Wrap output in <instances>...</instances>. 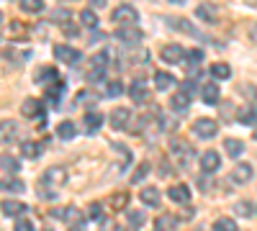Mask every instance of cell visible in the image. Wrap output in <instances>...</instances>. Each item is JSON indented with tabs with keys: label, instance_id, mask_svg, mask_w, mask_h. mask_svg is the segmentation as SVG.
Returning a JSON list of instances; mask_svg holds the SVG:
<instances>
[{
	"label": "cell",
	"instance_id": "e575fe53",
	"mask_svg": "<svg viewBox=\"0 0 257 231\" xmlns=\"http://www.w3.org/2000/svg\"><path fill=\"white\" fill-rule=\"evenodd\" d=\"M3 190L6 193H24L26 185L21 182V180H3Z\"/></svg>",
	"mask_w": 257,
	"mask_h": 231
},
{
	"label": "cell",
	"instance_id": "ab89813d",
	"mask_svg": "<svg viewBox=\"0 0 257 231\" xmlns=\"http://www.w3.org/2000/svg\"><path fill=\"white\" fill-rule=\"evenodd\" d=\"M178 226V221L173 218V216H162L160 221H157V228L160 231H170V228H175Z\"/></svg>",
	"mask_w": 257,
	"mask_h": 231
},
{
	"label": "cell",
	"instance_id": "4316f807",
	"mask_svg": "<svg viewBox=\"0 0 257 231\" xmlns=\"http://www.w3.org/2000/svg\"><path fill=\"white\" fill-rule=\"evenodd\" d=\"M211 75H213V80H229L231 67L226 65V62H216V65H211Z\"/></svg>",
	"mask_w": 257,
	"mask_h": 231
},
{
	"label": "cell",
	"instance_id": "603a6c76",
	"mask_svg": "<svg viewBox=\"0 0 257 231\" xmlns=\"http://www.w3.org/2000/svg\"><path fill=\"white\" fill-rule=\"evenodd\" d=\"M54 216L57 218H62V221H67V223H80L82 218H80V211L75 205H67V208H62V211H54Z\"/></svg>",
	"mask_w": 257,
	"mask_h": 231
},
{
	"label": "cell",
	"instance_id": "f6af8a7d",
	"mask_svg": "<svg viewBox=\"0 0 257 231\" xmlns=\"http://www.w3.org/2000/svg\"><path fill=\"white\" fill-rule=\"evenodd\" d=\"M103 75H105V70H95V67H90V72L85 75V80H88V82H100Z\"/></svg>",
	"mask_w": 257,
	"mask_h": 231
},
{
	"label": "cell",
	"instance_id": "9c48e42d",
	"mask_svg": "<svg viewBox=\"0 0 257 231\" xmlns=\"http://www.w3.org/2000/svg\"><path fill=\"white\" fill-rule=\"evenodd\" d=\"M128 98H132L134 103H147V98H149V88H147V80L137 77V80L132 82V88H128Z\"/></svg>",
	"mask_w": 257,
	"mask_h": 231
},
{
	"label": "cell",
	"instance_id": "7c38bea8",
	"mask_svg": "<svg viewBox=\"0 0 257 231\" xmlns=\"http://www.w3.org/2000/svg\"><path fill=\"white\" fill-rule=\"evenodd\" d=\"M21 113H24L26 118H41L44 116V106H41L36 98H26L24 103H21Z\"/></svg>",
	"mask_w": 257,
	"mask_h": 231
},
{
	"label": "cell",
	"instance_id": "9f6ffc18",
	"mask_svg": "<svg viewBox=\"0 0 257 231\" xmlns=\"http://www.w3.org/2000/svg\"><path fill=\"white\" fill-rule=\"evenodd\" d=\"M157 231H160V228H157Z\"/></svg>",
	"mask_w": 257,
	"mask_h": 231
},
{
	"label": "cell",
	"instance_id": "ba28073f",
	"mask_svg": "<svg viewBox=\"0 0 257 231\" xmlns=\"http://www.w3.org/2000/svg\"><path fill=\"white\" fill-rule=\"evenodd\" d=\"M252 175H254L252 164H247V162H239L237 167H234V172H231L229 177H231V182H234V185H247V182L252 180Z\"/></svg>",
	"mask_w": 257,
	"mask_h": 231
},
{
	"label": "cell",
	"instance_id": "ffe728a7",
	"mask_svg": "<svg viewBox=\"0 0 257 231\" xmlns=\"http://www.w3.org/2000/svg\"><path fill=\"white\" fill-rule=\"evenodd\" d=\"M170 108H173L175 113H183V111H188L190 108V95L188 93H175L173 98H170Z\"/></svg>",
	"mask_w": 257,
	"mask_h": 231
},
{
	"label": "cell",
	"instance_id": "1f68e13d",
	"mask_svg": "<svg viewBox=\"0 0 257 231\" xmlns=\"http://www.w3.org/2000/svg\"><path fill=\"white\" fill-rule=\"evenodd\" d=\"M213 231H239V228H237V221L234 218H216Z\"/></svg>",
	"mask_w": 257,
	"mask_h": 231
},
{
	"label": "cell",
	"instance_id": "cb8c5ba5",
	"mask_svg": "<svg viewBox=\"0 0 257 231\" xmlns=\"http://www.w3.org/2000/svg\"><path fill=\"white\" fill-rule=\"evenodd\" d=\"M139 198H142V203H147V205H160V190H157V187H152V185H149V187H144V190L139 193Z\"/></svg>",
	"mask_w": 257,
	"mask_h": 231
},
{
	"label": "cell",
	"instance_id": "5b68a950",
	"mask_svg": "<svg viewBox=\"0 0 257 231\" xmlns=\"http://www.w3.org/2000/svg\"><path fill=\"white\" fill-rule=\"evenodd\" d=\"M185 49L180 44H165L162 52H160V59L167 62V65H178V62H185Z\"/></svg>",
	"mask_w": 257,
	"mask_h": 231
},
{
	"label": "cell",
	"instance_id": "9a60e30c",
	"mask_svg": "<svg viewBox=\"0 0 257 231\" xmlns=\"http://www.w3.org/2000/svg\"><path fill=\"white\" fill-rule=\"evenodd\" d=\"M201 98L206 106H216V103L221 100V90L216 88V82H206V85L201 88Z\"/></svg>",
	"mask_w": 257,
	"mask_h": 231
},
{
	"label": "cell",
	"instance_id": "7dc6e473",
	"mask_svg": "<svg viewBox=\"0 0 257 231\" xmlns=\"http://www.w3.org/2000/svg\"><path fill=\"white\" fill-rule=\"evenodd\" d=\"M111 203H113V208H126L128 195H126V193H118V195H113V198H111Z\"/></svg>",
	"mask_w": 257,
	"mask_h": 231
},
{
	"label": "cell",
	"instance_id": "30bf717a",
	"mask_svg": "<svg viewBox=\"0 0 257 231\" xmlns=\"http://www.w3.org/2000/svg\"><path fill=\"white\" fill-rule=\"evenodd\" d=\"M111 129H116V131H123L126 129V126H128V121H132V111H128V108H116L113 113H111Z\"/></svg>",
	"mask_w": 257,
	"mask_h": 231
},
{
	"label": "cell",
	"instance_id": "44dd1931",
	"mask_svg": "<svg viewBox=\"0 0 257 231\" xmlns=\"http://www.w3.org/2000/svg\"><path fill=\"white\" fill-rule=\"evenodd\" d=\"M152 82H155V90H170V88L175 85V77L170 75V72H155Z\"/></svg>",
	"mask_w": 257,
	"mask_h": 231
},
{
	"label": "cell",
	"instance_id": "60d3db41",
	"mask_svg": "<svg viewBox=\"0 0 257 231\" xmlns=\"http://www.w3.org/2000/svg\"><path fill=\"white\" fill-rule=\"evenodd\" d=\"M62 31H64V36H70V39L80 36V26L77 24H70V21H64V24H62Z\"/></svg>",
	"mask_w": 257,
	"mask_h": 231
},
{
	"label": "cell",
	"instance_id": "d6986e66",
	"mask_svg": "<svg viewBox=\"0 0 257 231\" xmlns=\"http://www.w3.org/2000/svg\"><path fill=\"white\" fill-rule=\"evenodd\" d=\"M185 59H188V75L190 77H198V65L203 62V52L201 49H190L185 54Z\"/></svg>",
	"mask_w": 257,
	"mask_h": 231
},
{
	"label": "cell",
	"instance_id": "f1b7e54d",
	"mask_svg": "<svg viewBox=\"0 0 257 231\" xmlns=\"http://www.w3.org/2000/svg\"><path fill=\"white\" fill-rule=\"evenodd\" d=\"M80 24L88 26V29H98V13H95L93 8L82 11V13H80Z\"/></svg>",
	"mask_w": 257,
	"mask_h": 231
},
{
	"label": "cell",
	"instance_id": "484cf974",
	"mask_svg": "<svg viewBox=\"0 0 257 231\" xmlns=\"http://www.w3.org/2000/svg\"><path fill=\"white\" fill-rule=\"evenodd\" d=\"M224 149H226V154H229V157L237 159V157H242V154H244V144H242L239 139H226V141H224Z\"/></svg>",
	"mask_w": 257,
	"mask_h": 231
},
{
	"label": "cell",
	"instance_id": "d590c367",
	"mask_svg": "<svg viewBox=\"0 0 257 231\" xmlns=\"http://www.w3.org/2000/svg\"><path fill=\"white\" fill-rule=\"evenodd\" d=\"M62 90H64V85H62V82H57V85H54V90H52V88L47 90V100L52 103V106H57V103H59V98H62Z\"/></svg>",
	"mask_w": 257,
	"mask_h": 231
},
{
	"label": "cell",
	"instance_id": "8992f818",
	"mask_svg": "<svg viewBox=\"0 0 257 231\" xmlns=\"http://www.w3.org/2000/svg\"><path fill=\"white\" fill-rule=\"evenodd\" d=\"M198 164H201V170L206 172V175H211V172H219V167H221V157L213 152V149H208V152H203L201 157H198Z\"/></svg>",
	"mask_w": 257,
	"mask_h": 231
},
{
	"label": "cell",
	"instance_id": "6da1fadb",
	"mask_svg": "<svg viewBox=\"0 0 257 231\" xmlns=\"http://www.w3.org/2000/svg\"><path fill=\"white\" fill-rule=\"evenodd\" d=\"M64 185H67V170H64V167H49L39 180V193L47 200H54L57 190L64 187Z\"/></svg>",
	"mask_w": 257,
	"mask_h": 231
},
{
	"label": "cell",
	"instance_id": "f907efd6",
	"mask_svg": "<svg viewBox=\"0 0 257 231\" xmlns=\"http://www.w3.org/2000/svg\"><path fill=\"white\" fill-rule=\"evenodd\" d=\"M113 231H137V228H134V226H132V223H128V226H116V228H113Z\"/></svg>",
	"mask_w": 257,
	"mask_h": 231
},
{
	"label": "cell",
	"instance_id": "d4e9b609",
	"mask_svg": "<svg viewBox=\"0 0 257 231\" xmlns=\"http://www.w3.org/2000/svg\"><path fill=\"white\" fill-rule=\"evenodd\" d=\"M21 154H24L26 159H39V157H41V144H36V141H24V144H21Z\"/></svg>",
	"mask_w": 257,
	"mask_h": 231
},
{
	"label": "cell",
	"instance_id": "277c9868",
	"mask_svg": "<svg viewBox=\"0 0 257 231\" xmlns=\"http://www.w3.org/2000/svg\"><path fill=\"white\" fill-rule=\"evenodd\" d=\"M190 131H193V136H198V139H213L219 134V123L213 118H198L196 123L190 126Z\"/></svg>",
	"mask_w": 257,
	"mask_h": 231
},
{
	"label": "cell",
	"instance_id": "816d5d0a",
	"mask_svg": "<svg viewBox=\"0 0 257 231\" xmlns=\"http://www.w3.org/2000/svg\"><path fill=\"white\" fill-rule=\"evenodd\" d=\"M70 231H85V223H82V221H80V223H72Z\"/></svg>",
	"mask_w": 257,
	"mask_h": 231
},
{
	"label": "cell",
	"instance_id": "c3c4849f",
	"mask_svg": "<svg viewBox=\"0 0 257 231\" xmlns=\"http://www.w3.org/2000/svg\"><path fill=\"white\" fill-rule=\"evenodd\" d=\"M108 6V0H90V8L93 11H98V8H105Z\"/></svg>",
	"mask_w": 257,
	"mask_h": 231
},
{
	"label": "cell",
	"instance_id": "b9f144b4",
	"mask_svg": "<svg viewBox=\"0 0 257 231\" xmlns=\"http://www.w3.org/2000/svg\"><path fill=\"white\" fill-rule=\"evenodd\" d=\"M13 134H16V123L3 121V141H6V144H8V141H13Z\"/></svg>",
	"mask_w": 257,
	"mask_h": 231
},
{
	"label": "cell",
	"instance_id": "f5cc1de1",
	"mask_svg": "<svg viewBox=\"0 0 257 231\" xmlns=\"http://www.w3.org/2000/svg\"><path fill=\"white\" fill-rule=\"evenodd\" d=\"M170 3H178V6H183V3H185V0H170Z\"/></svg>",
	"mask_w": 257,
	"mask_h": 231
},
{
	"label": "cell",
	"instance_id": "4dcf8cb0",
	"mask_svg": "<svg viewBox=\"0 0 257 231\" xmlns=\"http://www.w3.org/2000/svg\"><path fill=\"white\" fill-rule=\"evenodd\" d=\"M59 82V72L54 70V67H44V70H41L39 75H36V82Z\"/></svg>",
	"mask_w": 257,
	"mask_h": 231
},
{
	"label": "cell",
	"instance_id": "ac0fdd59",
	"mask_svg": "<svg viewBox=\"0 0 257 231\" xmlns=\"http://www.w3.org/2000/svg\"><path fill=\"white\" fill-rule=\"evenodd\" d=\"M100 126H103V116H100V113H93V111H90L88 116L82 118V129H85V134H88V136L98 134Z\"/></svg>",
	"mask_w": 257,
	"mask_h": 231
},
{
	"label": "cell",
	"instance_id": "11a10c76",
	"mask_svg": "<svg viewBox=\"0 0 257 231\" xmlns=\"http://www.w3.org/2000/svg\"><path fill=\"white\" fill-rule=\"evenodd\" d=\"M254 213H257V205H254Z\"/></svg>",
	"mask_w": 257,
	"mask_h": 231
},
{
	"label": "cell",
	"instance_id": "d6a6232c",
	"mask_svg": "<svg viewBox=\"0 0 257 231\" xmlns=\"http://www.w3.org/2000/svg\"><path fill=\"white\" fill-rule=\"evenodd\" d=\"M128 223H132L134 228H142L147 223V213L144 211H128Z\"/></svg>",
	"mask_w": 257,
	"mask_h": 231
},
{
	"label": "cell",
	"instance_id": "7a4b0ae2",
	"mask_svg": "<svg viewBox=\"0 0 257 231\" xmlns=\"http://www.w3.org/2000/svg\"><path fill=\"white\" fill-rule=\"evenodd\" d=\"M170 149H173V154H175V162L183 167V170H188V167L193 164V157H196V152H193V146L188 144V141H183V139H173L170 141Z\"/></svg>",
	"mask_w": 257,
	"mask_h": 231
},
{
	"label": "cell",
	"instance_id": "e0dca14e",
	"mask_svg": "<svg viewBox=\"0 0 257 231\" xmlns=\"http://www.w3.org/2000/svg\"><path fill=\"white\" fill-rule=\"evenodd\" d=\"M196 18L206 21V24H216V21H219V11H216V6H213V3H201L196 8Z\"/></svg>",
	"mask_w": 257,
	"mask_h": 231
},
{
	"label": "cell",
	"instance_id": "74e56055",
	"mask_svg": "<svg viewBox=\"0 0 257 231\" xmlns=\"http://www.w3.org/2000/svg\"><path fill=\"white\" fill-rule=\"evenodd\" d=\"M147 172H149V162H142L137 170H134V175H132V182H142L147 177Z\"/></svg>",
	"mask_w": 257,
	"mask_h": 231
},
{
	"label": "cell",
	"instance_id": "52a82bcc",
	"mask_svg": "<svg viewBox=\"0 0 257 231\" xmlns=\"http://www.w3.org/2000/svg\"><path fill=\"white\" fill-rule=\"evenodd\" d=\"M54 57H57L59 62H64V65H77L80 57H82V52H77V49H72V47H67V44H57V47H54Z\"/></svg>",
	"mask_w": 257,
	"mask_h": 231
},
{
	"label": "cell",
	"instance_id": "bcb514c9",
	"mask_svg": "<svg viewBox=\"0 0 257 231\" xmlns=\"http://www.w3.org/2000/svg\"><path fill=\"white\" fill-rule=\"evenodd\" d=\"M88 216H90V221H100V216H103V211H100V203H90V208H88Z\"/></svg>",
	"mask_w": 257,
	"mask_h": 231
},
{
	"label": "cell",
	"instance_id": "2e32d148",
	"mask_svg": "<svg viewBox=\"0 0 257 231\" xmlns=\"http://www.w3.org/2000/svg\"><path fill=\"white\" fill-rule=\"evenodd\" d=\"M167 195H170V200L178 203V205H188V203H190V190H188V185H173V187L167 190Z\"/></svg>",
	"mask_w": 257,
	"mask_h": 231
},
{
	"label": "cell",
	"instance_id": "681fc988",
	"mask_svg": "<svg viewBox=\"0 0 257 231\" xmlns=\"http://www.w3.org/2000/svg\"><path fill=\"white\" fill-rule=\"evenodd\" d=\"M193 88H196V85H193V80H188V82H183V93H193Z\"/></svg>",
	"mask_w": 257,
	"mask_h": 231
},
{
	"label": "cell",
	"instance_id": "7bdbcfd3",
	"mask_svg": "<svg viewBox=\"0 0 257 231\" xmlns=\"http://www.w3.org/2000/svg\"><path fill=\"white\" fill-rule=\"evenodd\" d=\"M13 231H36V228H34L31 218H16V226H13Z\"/></svg>",
	"mask_w": 257,
	"mask_h": 231
},
{
	"label": "cell",
	"instance_id": "3957f363",
	"mask_svg": "<svg viewBox=\"0 0 257 231\" xmlns=\"http://www.w3.org/2000/svg\"><path fill=\"white\" fill-rule=\"evenodd\" d=\"M111 21L116 26H137V21H139V13L134 6H118L113 13H111Z\"/></svg>",
	"mask_w": 257,
	"mask_h": 231
},
{
	"label": "cell",
	"instance_id": "8d00e7d4",
	"mask_svg": "<svg viewBox=\"0 0 257 231\" xmlns=\"http://www.w3.org/2000/svg\"><path fill=\"white\" fill-rule=\"evenodd\" d=\"M0 164H3V172H6V175H8V172H18V162H16L13 157H8V154H3Z\"/></svg>",
	"mask_w": 257,
	"mask_h": 231
},
{
	"label": "cell",
	"instance_id": "8fae6325",
	"mask_svg": "<svg viewBox=\"0 0 257 231\" xmlns=\"http://www.w3.org/2000/svg\"><path fill=\"white\" fill-rule=\"evenodd\" d=\"M116 39L123 41V44H139V41H142V31L137 26H118Z\"/></svg>",
	"mask_w": 257,
	"mask_h": 231
},
{
	"label": "cell",
	"instance_id": "f546056e",
	"mask_svg": "<svg viewBox=\"0 0 257 231\" xmlns=\"http://www.w3.org/2000/svg\"><path fill=\"white\" fill-rule=\"evenodd\" d=\"M24 13H41L44 11V0H21Z\"/></svg>",
	"mask_w": 257,
	"mask_h": 231
},
{
	"label": "cell",
	"instance_id": "f35d334b",
	"mask_svg": "<svg viewBox=\"0 0 257 231\" xmlns=\"http://www.w3.org/2000/svg\"><path fill=\"white\" fill-rule=\"evenodd\" d=\"M123 93V85H121V82L118 80H113V82H108V88H105V95H108V98H118Z\"/></svg>",
	"mask_w": 257,
	"mask_h": 231
},
{
	"label": "cell",
	"instance_id": "836d02e7",
	"mask_svg": "<svg viewBox=\"0 0 257 231\" xmlns=\"http://www.w3.org/2000/svg\"><path fill=\"white\" fill-rule=\"evenodd\" d=\"M90 67H95V70H105V67H108V52H98V54H93Z\"/></svg>",
	"mask_w": 257,
	"mask_h": 231
},
{
	"label": "cell",
	"instance_id": "83f0119b",
	"mask_svg": "<svg viewBox=\"0 0 257 231\" xmlns=\"http://www.w3.org/2000/svg\"><path fill=\"white\" fill-rule=\"evenodd\" d=\"M234 213H237L239 218H252L254 216V205L249 200H239V203H234Z\"/></svg>",
	"mask_w": 257,
	"mask_h": 231
},
{
	"label": "cell",
	"instance_id": "4fadbf2b",
	"mask_svg": "<svg viewBox=\"0 0 257 231\" xmlns=\"http://www.w3.org/2000/svg\"><path fill=\"white\" fill-rule=\"evenodd\" d=\"M167 26L170 29H175V31H180V34H185V36H198L201 31L190 24V21H185V18H167Z\"/></svg>",
	"mask_w": 257,
	"mask_h": 231
},
{
	"label": "cell",
	"instance_id": "7402d4cb",
	"mask_svg": "<svg viewBox=\"0 0 257 231\" xmlns=\"http://www.w3.org/2000/svg\"><path fill=\"white\" fill-rule=\"evenodd\" d=\"M57 136H59V139H64V141L75 139V136H77V126H75L72 121H62V123L57 126Z\"/></svg>",
	"mask_w": 257,
	"mask_h": 231
},
{
	"label": "cell",
	"instance_id": "ee69618b",
	"mask_svg": "<svg viewBox=\"0 0 257 231\" xmlns=\"http://www.w3.org/2000/svg\"><path fill=\"white\" fill-rule=\"evenodd\" d=\"M239 123H257L254 111H252V108H242V111H239Z\"/></svg>",
	"mask_w": 257,
	"mask_h": 231
},
{
	"label": "cell",
	"instance_id": "5bb4252c",
	"mask_svg": "<svg viewBox=\"0 0 257 231\" xmlns=\"http://www.w3.org/2000/svg\"><path fill=\"white\" fill-rule=\"evenodd\" d=\"M26 211H29L26 203H21V200H3V216L6 218H18V216H24Z\"/></svg>",
	"mask_w": 257,
	"mask_h": 231
},
{
	"label": "cell",
	"instance_id": "db71d44e",
	"mask_svg": "<svg viewBox=\"0 0 257 231\" xmlns=\"http://www.w3.org/2000/svg\"><path fill=\"white\" fill-rule=\"evenodd\" d=\"M254 134H257V123H254Z\"/></svg>",
	"mask_w": 257,
	"mask_h": 231
}]
</instances>
